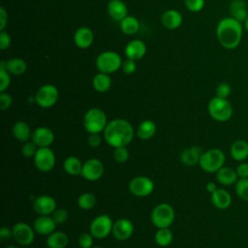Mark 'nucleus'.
Returning a JSON list of instances; mask_svg holds the SVG:
<instances>
[{"label":"nucleus","mask_w":248,"mask_h":248,"mask_svg":"<svg viewBox=\"0 0 248 248\" xmlns=\"http://www.w3.org/2000/svg\"><path fill=\"white\" fill-rule=\"evenodd\" d=\"M103 136L106 142L113 148L127 146L134 138V128L128 120L115 118L108 121Z\"/></svg>","instance_id":"1"},{"label":"nucleus","mask_w":248,"mask_h":248,"mask_svg":"<svg viewBox=\"0 0 248 248\" xmlns=\"http://www.w3.org/2000/svg\"><path fill=\"white\" fill-rule=\"evenodd\" d=\"M216 35L223 47L233 49L240 44L242 23L232 16L225 17L219 21L216 28Z\"/></svg>","instance_id":"2"},{"label":"nucleus","mask_w":248,"mask_h":248,"mask_svg":"<svg viewBox=\"0 0 248 248\" xmlns=\"http://www.w3.org/2000/svg\"><path fill=\"white\" fill-rule=\"evenodd\" d=\"M108 121L106 113L99 108H89L83 116V127L88 134H101Z\"/></svg>","instance_id":"3"},{"label":"nucleus","mask_w":248,"mask_h":248,"mask_svg":"<svg viewBox=\"0 0 248 248\" xmlns=\"http://www.w3.org/2000/svg\"><path fill=\"white\" fill-rule=\"evenodd\" d=\"M226 161L225 153L219 148H211L203 151L201 160L200 167L205 172L213 173L217 172L222 167H224Z\"/></svg>","instance_id":"4"},{"label":"nucleus","mask_w":248,"mask_h":248,"mask_svg":"<svg viewBox=\"0 0 248 248\" xmlns=\"http://www.w3.org/2000/svg\"><path fill=\"white\" fill-rule=\"evenodd\" d=\"M175 212L173 207L167 203L161 202L155 205L150 214L151 223L157 228H169L174 221Z\"/></svg>","instance_id":"5"},{"label":"nucleus","mask_w":248,"mask_h":248,"mask_svg":"<svg viewBox=\"0 0 248 248\" xmlns=\"http://www.w3.org/2000/svg\"><path fill=\"white\" fill-rule=\"evenodd\" d=\"M207 110L211 118L218 122H226L232 115V107L227 99L214 97L207 105Z\"/></svg>","instance_id":"6"},{"label":"nucleus","mask_w":248,"mask_h":248,"mask_svg":"<svg viewBox=\"0 0 248 248\" xmlns=\"http://www.w3.org/2000/svg\"><path fill=\"white\" fill-rule=\"evenodd\" d=\"M112 227V219L108 214H101L91 221L89 225V232L94 238L104 239L111 233Z\"/></svg>","instance_id":"7"},{"label":"nucleus","mask_w":248,"mask_h":248,"mask_svg":"<svg viewBox=\"0 0 248 248\" xmlns=\"http://www.w3.org/2000/svg\"><path fill=\"white\" fill-rule=\"evenodd\" d=\"M122 66L120 55L114 51H105L98 55L96 67L101 73L111 74L116 72Z\"/></svg>","instance_id":"8"},{"label":"nucleus","mask_w":248,"mask_h":248,"mask_svg":"<svg viewBox=\"0 0 248 248\" xmlns=\"http://www.w3.org/2000/svg\"><path fill=\"white\" fill-rule=\"evenodd\" d=\"M35 103L43 108H49L53 107L59 97L58 89L52 84H45L41 86L35 94Z\"/></svg>","instance_id":"9"},{"label":"nucleus","mask_w":248,"mask_h":248,"mask_svg":"<svg viewBox=\"0 0 248 248\" xmlns=\"http://www.w3.org/2000/svg\"><path fill=\"white\" fill-rule=\"evenodd\" d=\"M33 160L37 170L42 172L50 171L56 163L55 154L50 147H39Z\"/></svg>","instance_id":"10"},{"label":"nucleus","mask_w":248,"mask_h":248,"mask_svg":"<svg viewBox=\"0 0 248 248\" xmlns=\"http://www.w3.org/2000/svg\"><path fill=\"white\" fill-rule=\"evenodd\" d=\"M128 188L133 196L144 198L151 195L154 191V182L147 176L139 175L131 179Z\"/></svg>","instance_id":"11"},{"label":"nucleus","mask_w":248,"mask_h":248,"mask_svg":"<svg viewBox=\"0 0 248 248\" xmlns=\"http://www.w3.org/2000/svg\"><path fill=\"white\" fill-rule=\"evenodd\" d=\"M14 240L21 245L28 246L33 243L35 239V230L29 224L25 222H17L12 227Z\"/></svg>","instance_id":"12"},{"label":"nucleus","mask_w":248,"mask_h":248,"mask_svg":"<svg viewBox=\"0 0 248 248\" xmlns=\"http://www.w3.org/2000/svg\"><path fill=\"white\" fill-rule=\"evenodd\" d=\"M105 172L104 164L97 158H90L82 165L81 176L88 181H96L100 179Z\"/></svg>","instance_id":"13"},{"label":"nucleus","mask_w":248,"mask_h":248,"mask_svg":"<svg viewBox=\"0 0 248 248\" xmlns=\"http://www.w3.org/2000/svg\"><path fill=\"white\" fill-rule=\"evenodd\" d=\"M111 233L117 240H127L134 233V224L130 219L119 218L113 222Z\"/></svg>","instance_id":"14"},{"label":"nucleus","mask_w":248,"mask_h":248,"mask_svg":"<svg viewBox=\"0 0 248 248\" xmlns=\"http://www.w3.org/2000/svg\"><path fill=\"white\" fill-rule=\"evenodd\" d=\"M55 136L53 131L46 126H40L32 132L31 140L38 147H49L54 141Z\"/></svg>","instance_id":"15"},{"label":"nucleus","mask_w":248,"mask_h":248,"mask_svg":"<svg viewBox=\"0 0 248 248\" xmlns=\"http://www.w3.org/2000/svg\"><path fill=\"white\" fill-rule=\"evenodd\" d=\"M33 209L38 215H51L56 209V201L49 195L38 196L33 202Z\"/></svg>","instance_id":"16"},{"label":"nucleus","mask_w":248,"mask_h":248,"mask_svg":"<svg viewBox=\"0 0 248 248\" xmlns=\"http://www.w3.org/2000/svg\"><path fill=\"white\" fill-rule=\"evenodd\" d=\"M57 224L51 215H39L33 223V228L36 233L41 235H49L56 229Z\"/></svg>","instance_id":"17"},{"label":"nucleus","mask_w":248,"mask_h":248,"mask_svg":"<svg viewBox=\"0 0 248 248\" xmlns=\"http://www.w3.org/2000/svg\"><path fill=\"white\" fill-rule=\"evenodd\" d=\"M202 153H203V151L200 146L193 145V146L187 147L181 151L180 161L185 166L192 167V166L200 163Z\"/></svg>","instance_id":"18"},{"label":"nucleus","mask_w":248,"mask_h":248,"mask_svg":"<svg viewBox=\"0 0 248 248\" xmlns=\"http://www.w3.org/2000/svg\"><path fill=\"white\" fill-rule=\"evenodd\" d=\"M146 52L145 44L140 40H133L128 43L125 47V54L128 59L139 60L144 56Z\"/></svg>","instance_id":"19"},{"label":"nucleus","mask_w":248,"mask_h":248,"mask_svg":"<svg viewBox=\"0 0 248 248\" xmlns=\"http://www.w3.org/2000/svg\"><path fill=\"white\" fill-rule=\"evenodd\" d=\"M212 204L218 209H227L232 203V197L230 193L222 188H217L210 194Z\"/></svg>","instance_id":"20"},{"label":"nucleus","mask_w":248,"mask_h":248,"mask_svg":"<svg viewBox=\"0 0 248 248\" xmlns=\"http://www.w3.org/2000/svg\"><path fill=\"white\" fill-rule=\"evenodd\" d=\"M94 40V35L91 29L87 27L78 28L74 35V41L78 47L79 48H87L89 47Z\"/></svg>","instance_id":"21"},{"label":"nucleus","mask_w":248,"mask_h":248,"mask_svg":"<svg viewBox=\"0 0 248 248\" xmlns=\"http://www.w3.org/2000/svg\"><path fill=\"white\" fill-rule=\"evenodd\" d=\"M108 13L114 20H122L127 16V7L121 0H110L108 4Z\"/></svg>","instance_id":"22"},{"label":"nucleus","mask_w":248,"mask_h":248,"mask_svg":"<svg viewBox=\"0 0 248 248\" xmlns=\"http://www.w3.org/2000/svg\"><path fill=\"white\" fill-rule=\"evenodd\" d=\"M216 179L220 184L224 186H230L236 183V181L238 180V176L236 170H234L232 168L222 167L216 172Z\"/></svg>","instance_id":"23"},{"label":"nucleus","mask_w":248,"mask_h":248,"mask_svg":"<svg viewBox=\"0 0 248 248\" xmlns=\"http://www.w3.org/2000/svg\"><path fill=\"white\" fill-rule=\"evenodd\" d=\"M69 243V236L61 231H54L46 236V244L48 248H66Z\"/></svg>","instance_id":"24"},{"label":"nucleus","mask_w":248,"mask_h":248,"mask_svg":"<svg viewBox=\"0 0 248 248\" xmlns=\"http://www.w3.org/2000/svg\"><path fill=\"white\" fill-rule=\"evenodd\" d=\"M12 133L15 139L20 142L29 141L32 137V131L30 126L24 121H17L12 128Z\"/></svg>","instance_id":"25"},{"label":"nucleus","mask_w":248,"mask_h":248,"mask_svg":"<svg viewBox=\"0 0 248 248\" xmlns=\"http://www.w3.org/2000/svg\"><path fill=\"white\" fill-rule=\"evenodd\" d=\"M156 131H157V126L155 122L150 119H145L139 124L136 134L139 139L142 140H146L153 138L156 134Z\"/></svg>","instance_id":"26"},{"label":"nucleus","mask_w":248,"mask_h":248,"mask_svg":"<svg viewBox=\"0 0 248 248\" xmlns=\"http://www.w3.org/2000/svg\"><path fill=\"white\" fill-rule=\"evenodd\" d=\"M182 23V16L176 10H169L162 16V24L168 29H176Z\"/></svg>","instance_id":"27"},{"label":"nucleus","mask_w":248,"mask_h":248,"mask_svg":"<svg viewBox=\"0 0 248 248\" xmlns=\"http://www.w3.org/2000/svg\"><path fill=\"white\" fill-rule=\"evenodd\" d=\"M231 156L235 161H244L248 157V142L244 140L233 141L231 146Z\"/></svg>","instance_id":"28"},{"label":"nucleus","mask_w":248,"mask_h":248,"mask_svg":"<svg viewBox=\"0 0 248 248\" xmlns=\"http://www.w3.org/2000/svg\"><path fill=\"white\" fill-rule=\"evenodd\" d=\"M0 65L4 66L5 69L10 74L16 75V76L22 75L23 73H25V71L27 69L25 61L23 59H21V58H12V59L8 60L7 62L1 61Z\"/></svg>","instance_id":"29"},{"label":"nucleus","mask_w":248,"mask_h":248,"mask_svg":"<svg viewBox=\"0 0 248 248\" xmlns=\"http://www.w3.org/2000/svg\"><path fill=\"white\" fill-rule=\"evenodd\" d=\"M230 13L232 17L237 19L242 23L248 17V12L246 9V4L243 0H233L230 5Z\"/></svg>","instance_id":"30"},{"label":"nucleus","mask_w":248,"mask_h":248,"mask_svg":"<svg viewBox=\"0 0 248 248\" xmlns=\"http://www.w3.org/2000/svg\"><path fill=\"white\" fill-rule=\"evenodd\" d=\"M82 165L81 161L76 157V156H68L63 163V169L64 170L73 176L76 175H80L81 170H82Z\"/></svg>","instance_id":"31"},{"label":"nucleus","mask_w":248,"mask_h":248,"mask_svg":"<svg viewBox=\"0 0 248 248\" xmlns=\"http://www.w3.org/2000/svg\"><path fill=\"white\" fill-rule=\"evenodd\" d=\"M92 85L96 91H98L100 93H104V92H107L110 88L111 79L108 74L100 72L93 78Z\"/></svg>","instance_id":"32"},{"label":"nucleus","mask_w":248,"mask_h":248,"mask_svg":"<svg viewBox=\"0 0 248 248\" xmlns=\"http://www.w3.org/2000/svg\"><path fill=\"white\" fill-rule=\"evenodd\" d=\"M121 31L126 35H134L140 29V22L134 16H126L120 21Z\"/></svg>","instance_id":"33"},{"label":"nucleus","mask_w":248,"mask_h":248,"mask_svg":"<svg viewBox=\"0 0 248 248\" xmlns=\"http://www.w3.org/2000/svg\"><path fill=\"white\" fill-rule=\"evenodd\" d=\"M172 238H173L172 232L169 228L158 229L154 235L155 242L161 247L169 246L172 242Z\"/></svg>","instance_id":"34"},{"label":"nucleus","mask_w":248,"mask_h":248,"mask_svg":"<svg viewBox=\"0 0 248 248\" xmlns=\"http://www.w3.org/2000/svg\"><path fill=\"white\" fill-rule=\"evenodd\" d=\"M96 202H97L96 196L90 192H85L80 194L77 201L78 206L82 210H89L93 208Z\"/></svg>","instance_id":"35"},{"label":"nucleus","mask_w":248,"mask_h":248,"mask_svg":"<svg viewBox=\"0 0 248 248\" xmlns=\"http://www.w3.org/2000/svg\"><path fill=\"white\" fill-rule=\"evenodd\" d=\"M235 193L243 201L248 202V178H239L235 183Z\"/></svg>","instance_id":"36"},{"label":"nucleus","mask_w":248,"mask_h":248,"mask_svg":"<svg viewBox=\"0 0 248 248\" xmlns=\"http://www.w3.org/2000/svg\"><path fill=\"white\" fill-rule=\"evenodd\" d=\"M38 148L39 147L32 140H29V141L23 142L20 151H21V154L24 157H26V158H34Z\"/></svg>","instance_id":"37"},{"label":"nucleus","mask_w":248,"mask_h":248,"mask_svg":"<svg viewBox=\"0 0 248 248\" xmlns=\"http://www.w3.org/2000/svg\"><path fill=\"white\" fill-rule=\"evenodd\" d=\"M129 150L127 149V146H120L114 148L113 151V158L117 163H125L129 159Z\"/></svg>","instance_id":"38"},{"label":"nucleus","mask_w":248,"mask_h":248,"mask_svg":"<svg viewBox=\"0 0 248 248\" xmlns=\"http://www.w3.org/2000/svg\"><path fill=\"white\" fill-rule=\"evenodd\" d=\"M11 78L9 72L4 66L0 65V92H5V90L10 86Z\"/></svg>","instance_id":"39"},{"label":"nucleus","mask_w":248,"mask_h":248,"mask_svg":"<svg viewBox=\"0 0 248 248\" xmlns=\"http://www.w3.org/2000/svg\"><path fill=\"white\" fill-rule=\"evenodd\" d=\"M51 216L57 225H61L67 222L69 218V213L65 208H56Z\"/></svg>","instance_id":"40"},{"label":"nucleus","mask_w":248,"mask_h":248,"mask_svg":"<svg viewBox=\"0 0 248 248\" xmlns=\"http://www.w3.org/2000/svg\"><path fill=\"white\" fill-rule=\"evenodd\" d=\"M93 239L94 237L90 232H83L78 236V242L80 248H92Z\"/></svg>","instance_id":"41"},{"label":"nucleus","mask_w":248,"mask_h":248,"mask_svg":"<svg viewBox=\"0 0 248 248\" xmlns=\"http://www.w3.org/2000/svg\"><path fill=\"white\" fill-rule=\"evenodd\" d=\"M231 92H232L231 85L227 82H221L216 87V96L219 98L227 99L231 95Z\"/></svg>","instance_id":"42"},{"label":"nucleus","mask_w":248,"mask_h":248,"mask_svg":"<svg viewBox=\"0 0 248 248\" xmlns=\"http://www.w3.org/2000/svg\"><path fill=\"white\" fill-rule=\"evenodd\" d=\"M184 2L187 9L194 13L202 11L204 6V0H184Z\"/></svg>","instance_id":"43"},{"label":"nucleus","mask_w":248,"mask_h":248,"mask_svg":"<svg viewBox=\"0 0 248 248\" xmlns=\"http://www.w3.org/2000/svg\"><path fill=\"white\" fill-rule=\"evenodd\" d=\"M13 104V97L6 92H1L0 94V108L2 110L8 109Z\"/></svg>","instance_id":"44"},{"label":"nucleus","mask_w":248,"mask_h":248,"mask_svg":"<svg viewBox=\"0 0 248 248\" xmlns=\"http://www.w3.org/2000/svg\"><path fill=\"white\" fill-rule=\"evenodd\" d=\"M122 70L125 74L127 75H130V74H133L135 73V71L137 70V65L135 63V60H132V59H127L125 60L123 63H122Z\"/></svg>","instance_id":"45"},{"label":"nucleus","mask_w":248,"mask_h":248,"mask_svg":"<svg viewBox=\"0 0 248 248\" xmlns=\"http://www.w3.org/2000/svg\"><path fill=\"white\" fill-rule=\"evenodd\" d=\"M87 142H88V145L92 148H96V147L100 146L102 143L101 134H89Z\"/></svg>","instance_id":"46"},{"label":"nucleus","mask_w":248,"mask_h":248,"mask_svg":"<svg viewBox=\"0 0 248 248\" xmlns=\"http://www.w3.org/2000/svg\"><path fill=\"white\" fill-rule=\"evenodd\" d=\"M11 41H12L11 36L7 32H5L4 30L1 31V33H0V48L2 50L6 49L10 46Z\"/></svg>","instance_id":"47"},{"label":"nucleus","mask_w":248,"mask_h":248,"mask_svg":"<svg viewBox=\"0 0 248 248\" xmlns=\"http://www.w3.org/2000/svg\"><path fill=\"white\" fill-rule=\"evenodd\" d=\"M236 173L239 178H248V164L240 163L236 167Z\"/></svg>","instance_id":"48"},{"label":"nucleus","mask_w":248,"mask_h":248,"mask_svg":"<svg viewBox=\"0 0 248 248\" xmlns=\"http://www.w3.org/2000/svg\"><path fill=\"white\" fill-rule=\"evenodd\" d=\"M11 237H13V232H12V228H8V227H2L0 229V238L2 240H7L10 239Z\"/></svg>","instance_id":"49"},{"label":"nucleus","mask_w":248,"mask_h":248,"mask_svg":"<svg viewBox=\"0 0 248 248\" xmlns=\"http://www.w3.org/2000/svg\"><path fill=\"white\" fill-rule=\"evenodd\" d=\"M7 18H8V16H7V12L5 11V9L3 7L0 8V30L3 31L6 24H7Z\"/></svg>","instance_id":"50"},{"label":"nucleus","mask_w":248,"mask_h":248,"mask_svg":"<svg viewBox=\"0 0 248 248\" xmlns=\"http://www.w3.org/2000/svg\"><path fill=\"white\" fill-rule=\"evenodd\" d=\"M205 188H206V190H207L208 193L212 194V193L217 189V186H216V184H215L214 182H208V183L206 184Z\"/></svg>","instance_id":"51"},{"label":"nucleus","mask_w":248,"mask_h":248,"mask_svg":"<svg viewBox=\"0 0 248 248\" xmlns=\"http://www.w3.org/2000/svg\"><path fill=\"white\" fill-rule=\"evenodd\" d=\"M244 26H245V29H246V31L248 32V17L246 18V20L244 21Z\"/></svg>","instance_id":"52"},{"label":"nucleus","mask_w":248,"mask_h":248,"mask_svg":"<svg viewBox=\"0 0 248 248\" xmlns=\"http://www.w3.org/2000/svg\"><path fill=\"white\" fill-rule=\"evenodd\" d=\"M5 248H20L19 246H16V245H8L6 246Z\"/></svg>","instance_id":"53"},{"label":"nucleus","mask_w":248,"mask_h":248,"mask_svg":"<svg viewBox=\"0 0 248 248\" xmlns=\"http://www.w3.org/2000/svg\"><path fill=\"white\" fill-rule=\"evenodd\" d=\"M92 248H103V247H100V246H93Z\"/></svg>","instance_id":"54"},{"label":"nucleus","mask_w":248,"mask_h":248,"mask_svg":"<svg viewBox=\"0 0 248 248\" xmlns=\"http://www.w3.org/2000/svg\"><path fill=\"white\" fill-rule=\"evenodd\" d=\"M46 248H48V247H46Z\"/></svg>","instance_id":"55"}]
</instances>
